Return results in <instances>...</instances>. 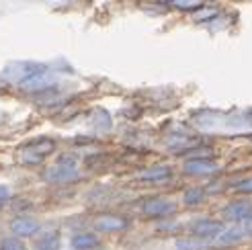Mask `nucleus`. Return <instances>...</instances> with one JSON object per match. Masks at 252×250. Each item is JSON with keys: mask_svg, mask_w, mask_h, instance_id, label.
<instances>
[{"mask_svg": "<svg viewBox=\"0 0 252 250\" xmlns=\"http://www.w3.org/2000/svg\"><path fill=\"white\" fill-rule=\"evenodd\" d=\"M56 150V142L52 137H37V140L25 144L19 154H17V160L21 166H37L52 154Z\"/></svg>", "mask_w": 252, "mask_h": 250, "instance_id": "f257e3e1", "label": "nucleus"}, {"mask_svg": "<svg viewBox=\"0 0 252 250\" xmlns=\"http://www.w3.org/2000/svg\"><path fill=\"white\" fill-rule=\"evenodd\" d=\"M41 179L45 183H54V185L70 183L74 179H78V162H76V158L74 156L58 158V162H54L52 166H47L41 172Z\"/></svg>", "mask_w": 252, "mask_h": 250, "instance_id": "f03ea898", "label": "nucleus"}, {"mask_svg": "<svg viewBox=\"0 0 252 250\" xmlns=\"http://www.w3.org/2000/svg\"><path fill=\"white\" fill-rule=\"evenodd\" d=\"M43 70H47V66L37 64V62H15V64H10V66L4 68L2 78H6L8 82L21 84V82H25L27 78L35 76V74H39Z\"/></svg>", "mask_w": 252, "mask_h": 250, "instance_id": "7ed1b4c3", "label": "nucleus"}, {"mask_svg": "<svg viewBox=\"0 0 252 250\" xmlns=\"http://www.w3.org/2000/svg\"><path fill=\"white\" fill-rule=\"evenodd\" d=\"M191 232H193L195 238H199V240H207V238H216L218 240L220 236L225 232V226H223V221H220V219H207V218H203V219H197L193 223Z\"/></svg>", "mask_w": 252, "mask_h": 250, "instance_id": "20e7f679", "label": "nucleus"}, {"mask_svg": "<svg viewBox=\"0 0 252 250\" xmlns=\"http://www.w3.org/2000/svg\"><path fill=\"white\" fill-rule=\"evenodd\" d=\"M176 205L166 197H152V199H146L144 205H142V211L148 216V218H166L170 214H174Z\"/></svg>", "mask_w": 252, "mask_h": 250, "instance_id": "39448f33", "label": "nucleus"}, {"mask_svg": "<svg viewBox=\"0 0 252 250\" xmlns=\"http://www.w3.org/2000/svg\"><path fill=\"white\" fill-rule=\"evenodd\" d=\"M56 84V76L52 70H43L39 74H35V76L27 78L25 82L19 84V89L25 91V93H43L47 89H52V86Z\"/></svg>", "mask_w": 252, "mask_h": 250, "instance_id": "423d86ee", "label": "nucleus"}, {"mask_svg": "<svg viewBox=\"0 0 252 250\" xmlns=\"http://www.w3.org/2000/svg\"><path fill=\"white\" fill-rule=\"evenodd\" d=\"M223 218L234 223H246L252 219V203L250 201H232L223 207Z\"/></svg>", "mask_w": 252, "mask_h": 250, "instance_id": "0eeeda50", "label": "nucleus"}, {"mask_svg": "<svg viewBox=\"0 0 252 250\" xmlns=\"http://www.w3.org/2000/svg\"><path fill=\"white\" fill-rule=\"evenodd\" d=\"M220 170V164L209 158H191L185 162V172L193 174V177H209Z\"/></svg>", "mask_w": 252, "mask_h": 250, "instance_id": "6e6552de", "label": "nucleus"}, {"mask_svg": "<svg viewBox=\"0 0 252 250\" xmlns=\"http://www.w3.org/2000/svg\"><path fill=\"white\" fill-rule=\"evenodd\" d=\"M41 230V223L37 221L35 218H15L10 221V232L17 236V238H29V236H35L37 232Z\"/></svg>", "mask_w": 252, "mask_h": 250, "instance_id": "1a4fd4ad", "label": "nucleus"}, {"mask_svg": "<svg viewBox=\"0 0 252 250\" xmlns=\"http://www.w3.org/2000/svg\"><path fill=\"white\" fill-rule=\"evenodd\" d=\"M94 228L98 232H119L127 228V219L121 216H98L94 219Z\"/></svg>", "mask_w": 252, "mask_h": 250, "instance_id": "9d476101", "label": "nucleus"}, {"mask_svg": "<svg viewBox=\"0 0 252 250\" xmlns=\"http://www.w3.org/2000/svg\"><path fill=\"white\" fill-rule=\"evenodd\" d=\"M172 174V168L166 166V164H156V166H150V168H144L140 170V177L142 181H148V183H160V181H166L170 179Z\"/></svg>", "mask_w": 252, "mask_h": 250, "instance_id": "9b49d317", "label": "nucleus"}, {"mask_svg": "<svg viewBox=\"0 0 252 250\" xmlns=\"http://www.w3.org/2000/svg\"><path fill=\"white\" fill-rule=\"evenodd\" d=\"M60 246H62V238L56 230L39 234L33 242V250H60Z\"/></svg>", "mask_w": 252, "mask_h": 250, "instance_id": "f8f14e48", "label": "nucleus"}, {"mask_svg": "<svg viewBox=\"0 0 252 250\" xmlns=\"http://www.w3.org/2000/svg\"><path fill=\"white\" fill-rule=\"evenodd\" d=\"M98 246V238L91 232H80L72 238V248L74 250H93Z\"/></svg>", "mask_w": 252, "mask_h": 250, "instance_id": "ddd939ff", "label": "nucleus"}, {"mask_svg": "<svg viewBox=\"0 0 252 250\" xmlns=\"http://www.w3.org/2000/svg\"><path fill=\"white\" fill-rule=\"evenodd\" d=\"M246 234V226H234V228H228L220 238H218V244H234V242H240Z\"/></svg>", "mask_w": 252, "mask_h": 250, "instance_id": "4468645a", "label": "nucleus"}, {"mask_svg": "<svg viewBox=\"0 0 252 250\" xmlns=\"http://www.w3.org/2000/svg\"><path fill=\"white\" fill-rule=\"evenodd\" d=\"M205 197V191L201 189V187H191V189H187L185 195H183V203L185 205H199L203 201Z\"/></svg>", "mask_w": 252, "mask_h": 250, "instance_id": "2eb2a0df", "label": "nucleus"}, {"mask_svg": "<svg viewBox=\"0 0 252 250\" xmlns=\"http://www.w3.org/2000/svg\"><path fill=\"white\" fill-rule=\"evenodd\" d=\"M176 250H197V248H203L205 240H199V238H187V240H176Z\"/></svg>", "mask_w": 252, "mask_h": 250, "instance_id": "dca6fc26", "label": "nucleus"}, {"mask_svg": "<svg viewBox=\"0 0 252 250\" xmlns=\"http://www.w3.org/2000/svg\"><path fill=\"white\" fill-rule=\"evenodd\" d=\"M170 4L181 10H201L205 2H201V0H172Z\"/></svg>", "mask_w": 252, "mask_h": 250, "instance_id": "f3484780", "label": "nucleus"}, {"mask_svg": "<svg viewBox=\"0 0 252 250\" xmlns=\"http://www.w3.org/2000/svg\"><path fill=\"white\" fill-rule=\"evenodd\" d=\"M0 250H25V244L17 238V236H10L0 242Z\"/></svg>", "mask_w": 252, "mask_h": 250, "instance_id": "a211bd4d", "label": "nucleus"}, {"mask_svg": "<svg viewBox=\"0 0 252 250\" xmlns=\"http://www.w3.org/2000/svg\"><path fill=\"white\" fill-rule=\"evenodd\" d=\"M234 191L250 195V193H252V177H248V179H242V181H238V183L234 185Z\"/></svg>", "mask_w": 252, "mask_h": 250, "instance_id": "6ab92c4d", "label": "nucleus"}, {"mask_svg": "<svg viewBox=\"0 0 252 250\" xmlns=\"http://www.w3.org/2000/svg\"><path fill=\"white\" fill-rule=\"evenodd\" d=\"M10 195H12L10 187H8V185H2V183H0V205H2V203H6L8 199H10Z\"/></svg>", "mask_w": 252, "mask_h": 250, "instance_id": "aec40b11", "label": "nucleus"}]
</instances>
